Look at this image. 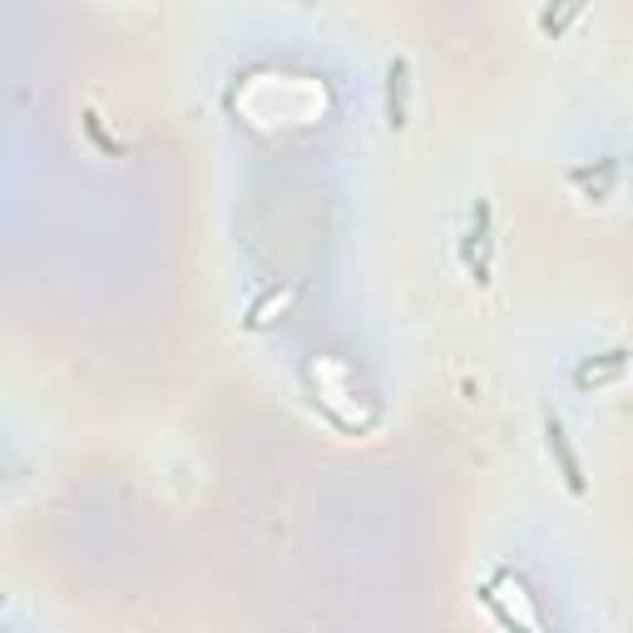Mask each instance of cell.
Instances as JSON below:
<instances>
[{
	"label": "cell",
	"instance_id": "obj_1",
	"mask_svg": "<svg viewBox=\"0 0 633 633\" xmlns=\"http://www.w3.org/2000/svg\"><path fill=\"white\" fill-rule=\"evenodd\" d=\"M544 440H550V456L559 460V470H564V485L574 495H584V475H579V456H574V446H569V436H564V426L550 416L544 421Z\"/></svg>",
	"mask_w": 633,
	"mask_h": 633
},
{
	"label": "cell",
	"instance_id": "obj_2",
	"mask_svg": "<svg viewBox=\"0 0 633 633\" xmlns=\"http://www.w3.org/2000/svg\"><path fill=\"white\" fill-rule=\"evenodd\" d=\"M406 90H411L406 60H396V65H392V84H386V120H392V129L406 124Z\"/></svg>",
	"mask_w": 633,
	"mask_h": 633
},
{
	"label": "cell",
	"instance_id": "obj_3",
	"mask_svg": "<svg viewBox=\"0 0 633 633\" xmlns=\"http://www.w3.org/2000/svg\"><path fill=\"white\" fill-rule=\"evenodd\" d=\"M579 10H584V0H554V6L540 15V30H544V35H564L569 20H574Z\"/></svg>",
	"mask_w": 633,
	"mask_h": 633
},
{
	"label": "cell",
	"instance_id": "obj_4",
	"mask_svg": "<svg viewBox=\"0 0 633 633\" xmlns=\"http://www.w3.org/2000/svg\"><path fill=\"white\" fill-rule=\"evenodd\" d=\"M614 376H624V352H609V362L604 366H579V376H574V382L579 386H589V382H614Z\"/></svg>",
	"mask_w": 633,
	"mask_h": 633
}]
</instances>
